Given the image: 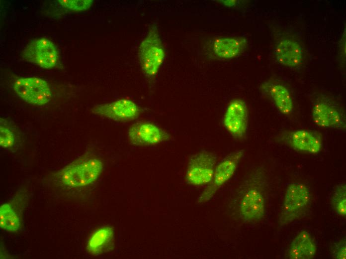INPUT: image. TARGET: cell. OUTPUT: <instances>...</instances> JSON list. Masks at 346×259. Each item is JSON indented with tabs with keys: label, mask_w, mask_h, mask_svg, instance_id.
I'll list each match as a JSON object with an SVG mask.
<instances>
[{
	"label": "cell",
	"mask_w": 346,
	"mask_h": 259,
	"mask_svg": "<svg viewBox=\"0 0 346 259\" xmlns=\"http://www.w3.org/2000/svg\"><path fill=\"white\" fill-rule=\"evenodd\" d=\"M103 167L102 161L97 157H81L63 168L59 178L63 184L71 187H81L95 182Z\"/></svg>",
	"instance_id": "1"
},
{
	"label": "cell",
	"mask_w": 346,
	"mask_h": 259,
	"mask_svg": "<svg viewBox=\"0 0 346 259\" xmlns=\"http://www.w3.org/2000/svg\"><path fill=\"white\" fill-rule=\"evenodd\" d=\"M141 69L146 76L154 77L165 57V51L158 28L152 26L142 41L138 52Z\"/></svg>",
	"instance_id": "2"
},
{
	"label": "cell",
	"mask_w": 346,
	"mask_h": 259,
	"mask_svg": "<svg viewBox=\"0 0 346 259\" xmlns=\"http://www.w3.org/2000/svg\"><path fill=\"white\" fill-rule=\"evenodd\" d=\"M310 200L307 187L303 184L293 183L286 189L279 222L287 225L302 217Z\"/></svg>",
	"instance_id": "3"
},
{
	"label": "cell",
	"mask_w": 346,
	"mask_h": 259,
	"mask_svg": "<svg viewBox=\"0 0 346 259\" xmlns=\"http://www.w3.org/2000/svg\"><path fill=\"white\" fill-rule=\"evenodd\" d=\"M217 159L212 151L201 150L189 160L185 178L187 182L194 186L208 184L212 180Z\"/></svg>",
	"instance_id": "4"
},
{
	"label": "cell",
	"mask_w": 346,
	"mask_h": 259,
	"mask_svg": "<svg viewBox=\"0 0 346 259\" xmlns=\"http://www.w3.org/2000/svg\"><path fill=\"white\" fill-rule=\"evenodd\" d=\"M243 154V150L233 151L216 166L211 181L198 198L199 203H204L209 200L218 189L232 177Z\"/></svg>",
	"instance_id": "5"
},
{
	"label": "cell",
	"mask_w": 346,
	"mask_h": 259,
	"mask_svg": "<svg viewBox=\"0 0 346 259\" xmlns=\"http://www.w3.org/2000/svg\"><path fill=\"white\" fill-rule=\"evenodd\" d=\"M15 94L25 102L35 105H44L51 99L50 88L46 81L36 77L20 78L14 83Z\"/></svg>",
	"instance_id": "6"
},
{
	"label": "cell",
	"mask_w": 346,
	"mask_h": 259,
	"mask_svg": "<svg viewBox=\"0 0 346 259\" xmlns=\"http://www.w3.org/2000/svg\"><path fill=\"white\" fill-rule=\"evenodd\" d=\"M58 55L55 45L45 38L32 40L22 52L24 60L46 69L53 68L56 65Z\"/></svg>",
	"instance_id": "7"
},
{
	"label": "cell",
	"mask_w": 346,
	"mask_h": 259,
	"mask_svg": "<svg viewBox=\"0 0 346 259\" xmlns=\"http://www.w3.org/2000/svg\"><path fill=\"white\" fill-rule=\"evenodd\" d=\"M248 121L246 103L240 99L232 100L227 107L222 120L225 129L233 136L242 138L247 133Z\"/></svg>",
	"instance_id": "8"
},
{
	"label": "cell",
	"mask_w": 346,
	"mask_h": 259,
	"mask_svg": "<svg viewBox=\"0 0 346 259\" xmlns=\"http://www.w3.org/2000/svg\"><path fill=\"white\" fill-rule=\"evenodd\" d=\"M130 142L135 145H152L168 141L171 135L156 125L141 122L132 125L128 130Z\"/></svg>",
	"instance_id": "9"
},
{
	"label": "cell",
	"mask_w": 346,
	"mask_h": 259,
	"mask_svg": "<svg viewBox=\"0 0 346 259\" xmlns=\"http://www.w3.org/2000/svg\"><path fill=\"white\" fill-rule=\"evenodd\" d=\"M92 112L113 121L126 122L136 119L140 114V109L132 100L122 99L95 106Z\"/></svg>",
	"instance_id": "10"
},
{
	"label": "cell",
	"mask_w": 346,
	"mask_h": 259,
	"mask_svg": "<svg viewBox=\"0 0 346 259\" xmlns=\"http://www.w3.org/2000/svg\"><path fill=\"white\" fill-rule=\"evenodd\" d=\"M264 199L261 192L255 187L248 189L239 204V212L242 219L249 223L259 222L264 217Z\"/></svg>",
	"instance_id": "11"
},
{
	"label": "cell",
	"mask_w": 346,
	"mask_h": 259,
	"mask_svg": "<svg viewBox=\"0 0 346 259\" xmlns=\"http://www.w3.org/2000/svg\"><path fill=\"white\" fill-rule=\"evenodd\" d=\"M312 119L318 127L338 130L346 128L345 121L342 114L335 107L326 102H318L314 105Z\"/></svg>",
	"instance_id": "12"
},
{
	"label": "cell",
	"mask_w": 346,
	"mask_h": 259,
	"mask_svg": "<svg viewBox=\"0 0 346 259\" xmlns=\"http://www.w3.org/2000/svg\"><path fill=\"white\" fill-rule=\"evenodd\" d=\"M285 140L294 149L311 154L319 153L322 147L321 139L318 134L306 130L288 132Z\"/></svg>",
	"instance_id": "13"
},
{
	"label": "cell",
	"mask_w": 346,
	"mask_h": 259,
	"mask_svg": "<svg viewBox=\"0 0 346 259\" xmlns=\"http://www.w3.org/2000/svg\"><path fill=\"white\" fill-rule=\"evenodd\" d=\"M274 53L277 61L284 66L295 67L302 61L301 46L291 39L283 38L279 40L275 46Z\"/></svg>",
	"instance_id": "14"
},
{
	"label": "cell",
	"mask_w": 346,
	"mask_h": 259,
	"mask_svg": "<svg viewBox=\"0 0 346 259\" xmlns=\"http://www.w3.org/2000/svg\"><path fill=\"white\" fill-rule=\"evenodd\" d=\"M247 42L243 37H221L216 39L212 45L214 54L219 58L231 59L244 49Z\"/></svg>",
	"instance_id": "15"
},
{
	"label": "cell",
	"mask_w": 346,
	"mask_h": 259,
	"mask_svg": "<svg viewBox=\"0 0 346 259\" xmlns=\"http://www.w3.org/2000/svg\"><path fill=\"white\" fill-rule=\"evenodd\" d=\"M317 248L309 233L302 231L292 242L289 251L291 259H310L315 257Z\"/></svg>",
	"instance_id": "16"
},
{
	"label": "cell",
	"mask_w": 346,
	"mask_h": 259,
	"mask_svg": "<svg viewBox=\"0 0 346 259\" xmlns=\"http://www.w3.org/2000/svg\"><path fill=\"white\" fill-rule=\"evenodd\" d=\"M113 245V231L110 227H104L94 232L87 244V250L93 256L107 252Z\"/></svg>",
	"instance_id": "17"
},
{
	"label": "cell",
	"mask_w": 346,
	"mask_h": 259,
	"mask_svg": "<svg viewBox=\"0 0 346 259\" xmlns=\"http://www.w3.org/2000/svg\"><path fill=\"white\" fill-rule=\"evenodd\" d=\"M268 93L278 110L284 115H289L293 111V102L288 89L280 84H272Z\"/></svg>",
	"instance_id": "18"
},
{
	"label": "cell",
	"mask_w": 346,
	"mask_h": 259,
	"mask_svg": "<svg viewBox=\"0 0 346 259\" xmlns=\"http://www.w3.org/2000/svg\"><path fill=\"white\" fill-rule=\"evenodd\" d=\"M20 220L18 216L7 203L0 208V227L1 229L9 232H16L20 228Z\"/></svg>",
	"instance_id": "19"
},
{
	"label": "cell",
	"mask_w": 346,
	"mask_h": 259,
	"mask_svg": "<svg viewBox=\"0 0 346 259\" xmlns=\"http://www.w3.org/2000/svg\"><path fill=\"white\" fill-rule=\"evenodd\" d=\"M333 209L339 216L346 215V188L345 183L337 185L335 189L331 200Z\"/></svg>",
	"instance_id": "20"
},
{
	"label": "cell",
	"mask_w": 346,
	"mask_h": 259,
	"mask_svg": "<svg viewBox=\"0 0 346 259\" xmlns=\"http://www.w3.org/2000/svg\"><path fill=\"white\" fill-rule=\"evenodd\" d=\"M91 0H59V3L66 8L74 11H81L88 9L92 4Z\"/></svg>",
	"instance_id": "21"
},
{
	"label": "cell",
	"mask_w": 346,
	"mask_h": 259,
	"mask_svg": "<svg viewBox=\"0 0 346 259\" xmlns=\"http://www.w3.org/2000/svg\"><path fill=\"white\" fill-rule=\"evenodd\" d=\"M14 141V134L9 128L0 123V145L4 148L11 147Z\"/></svg>",
	"instance_id": "22"
},
{
	"label": "cell",
	"mask_w": 346,
	"mask_h": 259,
	"mask_svg": "<svg viewBox=\"0 0 346 259\" xmlns=\"http://www.w3.org/2000/svg\"><path fill=\"white\" fill-rule=\"evenodd\" d=\"M346 241L343 240L335 244L332 252L334 258L338 259H346Z\"/></svg>",
	"instance_id": "23"
},
{
	"label": "cell",
	"mask_w": 346,
	"mask_h": 259,
	"mask_svg": "<svg viewBox=\"0 0 346 259\" xmlns=\"http://www.w3.org/2000/svg\"><path fill=\"white\" fill-rule=\"evenodd\" d=\"M225 5L227 6H233L236 3V0H220Z\"/></svg>",
	"instance_id": "24"
}]
</instances>
